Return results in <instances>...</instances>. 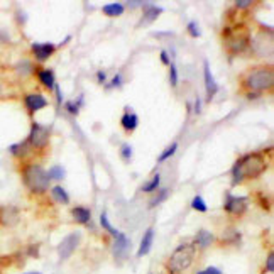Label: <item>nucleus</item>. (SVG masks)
Wrapping results in <instances>:
<instances>
[{
    "instance_id": "obj_5",
    "label": "nucleus",
    "mask_w": 274,
    "mask_h": 274,
    "mask_svg": "<svg viewBox=\"0 0 274 274\" xmlns=\"http://www.w3.org/2000/svg\"><path fill=\"white\" fill-rule=\"evenodd\" d=\"M235 166H237V170L244 179H254L259 178L262 173L268 170V161H266V157L261 152H250V154H246L240 159H237Z\"/></svg>"
},
{
    "instance_id": "obj_20",
    "label": "nucleus",
    "mask_w": 274,
    "mask_h": 274,
    "mask_svg": "<svg viewBox=\"0 0 274 274\" xmlns=\"http://www.w3.org/2000/svg\"><path fill=\"white\" fill-rule=\"evenodd\" d=\"M163 14V7H157L154 3H144V14H142V21L152 22Z\"/></svg>"
},
{
    "instance_id": "obj_36",
    "label": "nucleus",
    "mask_w": 274,
    "mask_h": 274,
    "mask_svg": "<svg viewBox=\"0 0 274 274\" xmlns=\"http://www.w3.org/2000/svg\"><path fill=\"white\" fill-rule=\"evenodd\" d=\"M119 86H122V75L117 73L114 76V80L110 81V83L107 85V88H119Z\"/></svg>"
},
{
    "instance_id": "obj_44",
    "label": "nucleus",
    "mask_w": 274,
    "mask_h": 274,
    "mask_svg": "<svg viewBox=\"0 0 274 274\" xmlns=\"http://www.w3.org/2000/svg\"><path fill=\"white\" fill-rule=\"evenodd\" d=\"M127 5L132 7V9H136V7H139V5L144 7V2H129V3H127Z\"/></svg>"
},
{
    "instance_id": "obj_39",
    "label": "nucleus",
    "mask_w": 274,
    "mask_h": 274,
    "mask_svg": "<svg viewBox=\"0 0 274 274\" xmlns=\"http://www.w3.org/2000/svg\"><path fill=\"white\" fill-rule=\"evenodd\" d=\"M252 5V2H249V0H237L235 2V7L237 9H247V7H250Z\"/></svg>"
},
{
    "instance_id": "obj_30",
    "label": "nucleus",
    "mask_w": 274,
    "mask_h": 274,
    "mask_svg": "<svg viewBox=\"0 0 274 274\" xmlns=\"http://www.w3.org/2000/svg\"><path fill=\"white\" fill-rule=\"evenodd\" d=\"M81 100H83V97H80L78 103L76 102H65V110L71 115H78V112H80V105L83 103Z\"/></svg>"
},
{
    "instance_id": "obj_15",
    "label": "nucleus",
    "mask_w": 274,
    "mask_h": 274,
    "mask_svg": "<svg viewBox=\"0 0 274 274\" xmlns=\"http://www.w3.org/2000/svg\"><path fill=\"white\" fill-rule=\"evenodd\" d=\"M31 146L27 144V141H21V142H16V144L9 146V152L12 154L16 159H25L29 154H31Z\"/></svg>"
},
{
    "instance_id": "obj_38",
    "label": "nucleus",
    "mask_w": 274,
    "mask_h": 274,
    "mask_svg": "<svg viewBox=\"0 0 274 274\" xmlns=\"http://www.w3.org/2000/svg\"><path fill=\"white\" fill-rule=\"evenodd\" d=\"M27 256L39 257V246H29L27 247Z\"/></svg>"
},
{
    "instance_id": "obj_45",
    "label": "nucleus",
    "mask_w": 274,
    "mask_h": 274,
    "mask_svg": "<svg viewBox=\"0 0 274 274\" xmlns=\"http://www.w3.org/2000/svg\"><path fill=\"white\" fill-rule=\"evenodd\" d=\"M25 274H41V273H25Z\"/></svg>"
},
{
    "instance_id": "obj_1",
    "label": "nucleus",
    "mask_w": 274,
    "mask_h": 274,
    "mask_svg": "<svg viewBox=\"0 0 274 274\" xmlns=\"http://www.w3.org/2000/svg\"><path fill=\"white\" fill-rule=\"evenodd\" d=\"M274 85V70L273 65H256L249 68L240 78V86L247 93H261L271 90Z\"/></svg>"
},
{
    "instance_id": "obj_7",
    "label": "nucleus",
    "mask_w": 274,
    "mask_h": 274,
    "mask_svg": "<svg viewBox=\"0 0 274 274\" xmlns=\"http://www.w3.org/2000/svg\"><path fill=\"white\" fill-rule=\"evenodd\" d=\"M247 208H249V198L247 197H235V195H230V193L225 195L224 210L227 213L240 217L247 212Z\"/></svg>"
},
{
    "instance_id": "obj_16",
    "label": "nucleus",
    "mask_w": 274,
    "mask_h": 274,
    "mask_svg": "<svg viewBox=\"0 0 274 274\" xmlns=\"http://www.w3.org/2000/svg\"><path fill=\"white\" fill-rule=\"evenodd\" d=\"M120 125H122V129L125 130V132H134L139 125V117L134 112L125 110V114L120 119Z\"/></svg>"
},
{
    "instance_id": "obj_29",
    "label": "nucleus",
    "mask_w": 274,
    "mask_h": 274,
    "mask_svg": "<svg viewBox=\"0 0 274 274\" xmlns=\"http://www.w3.org/2000/svg\"><path fill=\"white\" fill-rule=\"evenodd\" d=\"M16 70L21 76H27V75H31V71H32V65L27 61V59H22L21 63H17Z\"/></svg>"
},
{
    "instance_id": "obj_37",
    "label": "nucleus",
    "mask_w": 274,
    "mask_h": 274,
    "mask_svg": "<svg viewBox=\"0 0 274 274\" xmlns=\"http://www.w3.org/2000/svg\"><path fill=\"white\" fill-rule=\"evenodd\" d=\"M197 274H224V273L220 271L219 268H215V266H210V268H205V269H201V271H198Z\"/></svg>"
},
{
    "instance_id": "obj_25",
    "label": "nucleus",
    "mask_w": 274,
    "mask_h": 274,
    "mask_svg": "<svg viewBox=\"0 0 274 274\" xmlns=\"http://www.w3.org/2000/svg\"><path fill=\"white\" fill-rule=\"evenodd\" d=\"M176 151H178V142H173L171 146H168V148L164 149L163 152H161V156L157 157V163H164V161L170 159L171 156H174Z\"/></svg>"
},
{
    "instance_id": "obj_4",
    "label": "nucleus",
    "mask_w": 274,
    "mask_h": 274,
    "mask_svg": "<svg viewBox=\"0 0 274 274\" xmlns=\"http://www.w3.org/2000/svg\"><path fill=\"white\" fill-rule=\"evenodd\" d=\"M225 48L232 54H240L250 46V36L244 25H228L222 31Z\"/></svg>"
},
{
    "instance_id": "obj_9",
    "label": "nucleus",
    "mask_w": 274,
    "mask_h": 274,
    "mask_svg": "<svg viewBox=\"0 0 274 274\" xmlns=\"http://www.w3.org/2000/svg\"><path fill=\"white\" fill-rule=\"evenodd\" d=\"M130 244L132 242L129 240V237H127L125 234H122V232H119V235L114 240V247H112V249H114V256L119 262L125 261L127 256H129Z\"/></svg>"
},
{
    "instance_id": "obj_24",
    "label": "nucleus",
    "mask_w": 274,
    "mask_h": 274,
    "mask_svg": "<svg viewBox=\"0 0 274 274\" xmlns=\"http://www.w3.org/2000/svg\"><path fill=\"white\" fill-rule=\"evenodd\" d=\"M237 240H240V234L235 230V228H228V230L224 232L220 242L222 244H234V242H237Z\"/></svg>"
},
{
    "instance_id": "obj_14",
    "label": "nucleus",
    "mask_w": 274,
    "mask_h": 274,
    "mask_svg": "<svg viewBox=\"0 0 274 274\" xmlns=\"http://www.w3.org/2000/svg\"><path fill=\"white\" fill-rule=\"evenodd\" d=\"M154 228L149 227L148 230L144 232V237H142L141 240V246H139V250H137V256L139 257H144L148 256L149 252H151L152 249V242H154Z\"/></svg>"
},
{
    "instance_id": "obj_33",
    "label": "nucleus",
    "mask_w": 274,
    "mask_h": 274,
    "mask_svg": "<svg viewBox=\"0 0 274 274\" xmlns=\"http://www.w3.org/2000/svg\"><path fill=\"white\" fill-rule=\"evenodd\" d=\"M186 29H188V32L193 37H200L201 36V32H200V27H198V24L195 21H190L188 22V25H186Z\"/></svg>"
},
{
    "instance_id": "obj_19",
    "label": "nucleus",
    "mask_w": 274,
    "mask_h": 274,
    "mask_svg": "<svg viewBox=\"0 0 274 274\" xmlns=\"http://www.w3.org/2000/svg\"><path fill=\"white\" fill-rule=\"evenodd\" d=\"M71 215L76 220V224H80V225H86L90 222V219H92V212H90V208H86V206H75V208L71 210Z\"/></svg>"
},
{
    "instance_id": "obj_43",
    "label": "nucleus",
    "mask_w": 274,
    "mask_h": 274,
    "mask_svg": "<svg viewBox=\"0 0 274 274\" xmlns=\"http://www.w3.org/2000/svg\"><path fill=\"white\" fill-rule=\"evenodd\" d=\"M200 112H201V100L197 99V100H195V114L198 115Z\"/></svg>"
},
{
    "instance_id": "obj_28",
    "label": "nucleus",
    "mask_w": 274,
    "mask_h": 274,
    "mask_svg": "<svg viewBox=\"0 0 274 274\" xmlns=\"http://www.w3.org/2000/svg\"><path fill=\"white\" fill-rule=\"evenodd\" d=\"M191 208L197 210V212L200 213H205L206 210H208V206H206L203 197H200V195H197V197L193 198V201H191Z\"/></svg>"
},
{
    "instance_id": "obj_17",
    "label": "nucleus",
    "mask_w": 274,
    "mask_h": 274,
    "mask_svg": "<svg viewBox=\"0 0 274 274\" xmlns=\"http://www.w3.org/2000/svg\"><path fill=\"white\" fill-rule=\"evenodd\" d=\"M37 80L41 81V85H44L48 90H54L56 86V78L52 70H36Z\"/></svg>"
},
{
    "instance_id": "obj_3",
    "label": "nucleus",
    "mask_w": 274,
    "mask_h": 274,
    "mask_svg": "<svg viewBox=\"0 0 274 274\" xmlns=\"http://www.w3.org/2000/svg\"><path fill=\"white\" fill-rule=\"evenodd\" d=\"M195 246L193 244H181L174 249V252L168 257L166 261V271L170 274H179L190 268L195 261Z\"/></svg>"
},
{
    "instance_id": "obj_11",
    "label": "nucleus",
    "mask_w": 274,
    "mask_h": 274,
    "mask_svg": "<svg viewBox=\"0 0 274 274\" xmlns=\"http://www.w3.org/2000/svg\"><path fill=\"white\" fill-rule=\"evenodd\" d=\"M56 50H58V46L51 43H32L31 44V51H32V54H34L37 63H44L50 56L54 54Z\"/></svg>"
},
{
    "instance_id": "obj_41",
    "label": "nucleus",
    "mask_w": 274,
    "mask_h": 274,
    "mask_svg": "<svg viewBox=\"0 0 274 274\" xmlns=\"http://www.w3.org/2000/svg\"><path fill=\"white\" fill-rule=\"evenodd\" d=\"M54 92H56V99H58V105H63V93H61V88H59V85L54 86Z\"/></svg>"
},
{
    "instance_id": "obj_31",
    "label": "nucleus",
    "mask_w": 274,
    "mask_h": 274,
    "mask_svg": "<svg viewBox=\"0 0 274 274\" xmlns=\"http://www.w3.org/2000/svg\"><path fill=\"white\" fill-rule=\"evenodd\" d=\"M168 195H170V190H168V188L161 190L159 193L156 195V198H152V200H151V206H156V205L163 203V201H164V200H166V198H168Z\"/></svg>"
},
{
    "instance_id": "obj_26",
    "label": "nucleus",
    "mask_w": 274,
    "mask_h": 274,
    "mask_svg": "<svg viewBox=\"0 0 274 274\" xmlns=\"http://www.w3.org/2000/svg\"><path fill=\"white\" fill-rule=\"evenodd\" d=\"M159 183H161V174L159 173H156L154 176H152V179L148 183V185L142 186V191L144 193H152V191H156L157 188H159Z\"/></svg>"
},
{
    "instance_id": "obj_10",
    "label": "nucleus",
    "mask_w": 274,
    "mask_h": 274,
    "mask_svg": "<svg viewBox=\"0 0 274 274\" xmlns=\"http://www.w3.org/2000/svg\"><path fill=\"white\" fill-rule=\"evenodd\" d=\"M24 107L29 112V115H34L36 112L48 107V99L41 93H29L24 97Z\"/></svg>"
},
{
    "instance_id": "obj_22",
    "label": "nucleus",
    "mask_w": 274,
    "mask_h": 274,
    "mask_svg": "<svg viewBox=\"0 0 274 274\" xmlns=\"http://www.w3.org/2000/svg\"><path fill=\"white\" fill-rule=\"evenodd\" d=\"M51 197L54 198L58 203H63V205L70 203V197H68V193H66V190L63 188V186H54V188L51 190Z\"/></svg>"
},
{
    "instance_id": "obj_34",
    "label": "nucleus",
    "mask_w": 274,
    "mask_h": 274,
    "mask_svg": "<svg viewBox=\"0 0 274 274\" xmlns=\"http://www.w3.org/2000/svg\"><path fill=\"white\" fill-rule=\"evenodd\" d=\"M264 273H274V254L269 252L268 254V261H266V266H264Z\"/></svg>"
},
{
    "instance_id": "obj_21",
    "label": "nucleus",
    "mask_w": 274,
    "mask_h": 274,
    "mask_svg": "<svg viewBox=\"0 0 274 274\" xmlns=\"http://www.w3.org/2000/svg\"><path fill=\"white\" fill-rule=\"evenodd\" d=\"M103 14L107 17H119L124 14V10H125V5L120 2H114V3H107V5H103Z\"/></svg>"
},
{
    "instance_id": "obj_13",
    "label": "nucleus",
    "mask_w": 274,
    "mask_h": 274,
    "mask_svg": "<svg viewBox=\"0 0 274 274\" xmlns=\"http://www.w3.org/2000/svg\"><path fill=\"white\" fill-rule=\"evenodd\" d=\"M203 76H205L206 100H208V102H212V99L217 95V92H219V85H217L215 78H213V75H212V70H210L208 61H205V63H203Z\"/></svg>"
},
{
    "instance_id": "obj_12",
    "label": "nucleus",
    "mask_w": 274,
    "mask_h": 274,
    "mask_svg": "<svg viewBox=\"0 0 274 274\" xmlns=\"http://www.w3.org/2000/svg\"><path fill=\"white\" fill-rule=\"evenodd\" d=\"M21 222V212L16 206H2L0 208V225L3 227H16Z\"/></svg>"
},
{
    "instance_id": "obj_40",
    "label": "nucleus",
    "mask_w": 274,
    "mask_h": 274,
    "mask_svg": "<svg viewBox=\"0 0 274 274\" xmlns=\"http://www.w3.org/2000/svg\"><path fill=\"white\" fill-rule=\"evenodd\" d=\"M159 56H161V61H163V65H166V66L171 65V59H170V56H168L166 51H161Z\"/></svg>"
},
{
    "instance_id": "obj_8",
    "label": "nucleus",
    "mask_w": 274,
    "mask_h": 274,
    "mask_svg": "<svg viewBox=\"0 0 274 274\" xmlns=\"http://www.w3.org/2000/svg\"><path fill=\"white\" fill-rule=\"evenodd\" d=\"M81 242V234L80 232H71L70 235H66L65 239L59 242L58 246V256L59 259H68L73 256V252L78 249Z\"/></svg>"
},
{
    "instance_id": "obj_35",
    "label": "nucleus",
    "mask_w": 274,
    "mask_h": 274,
    "mask_svg": "<svg viewBox=\"0 0 274 274\" xmlns=\"http://www.w3.org/2000/svg\"><path fill=\"white\" fill-rule=\"evenodd\" d=\"M120 154L125 161H129L130 157H132V148H130L129 144H122V148H120Z\"/></svg>"
},
{
    "instance_id": "obj_27",
    "label": "nucleus",
    "mask_w": 274,
    "mask_h": 274,
    "mask_svg": "<svg viewBox=\"0 0 274 274\" xmlns=\"http://www.w3.org/2000/svg\"><path fill=\"white\" fill-rule=\"evenodd\" d=\"M48 173V178H50V181L51 179H54V181H61L63 178H65V170H63L61 166H54V168H51L50 171H46Z\"/></svg>"
},
{
    "instance_id": "obj_32",
    "label": "nucleus",
    "mask_w": 274,
    "mask_h": 274,
    "mask_svg": "<svg viewBox=\"0 0 274 274\" xmlns=\"http://www.w3.org/2000/svg\"><path fill=\"white\" fill-rule=\"evenodd\" d=\"M170 83H171V86L178 85V68H176L174 63H171L170 65Z\"/></svg>"
},
{
    "instance_id": "obj_18",
    "label": "nucleus",
    "mask_w": 274,
    "mask_h": 274,
    "mask_svg": "<svg viewBox=\"0 0 274 274\" xmlns=\"http://www.w3.org/2000/svg\"><path fill=\"white\" fill-rule=\"evenodd\" d=\"M195 242L198 244V247H200V249H208V247L212 246L213 242H215V235H213L212 232L201 228V230H198L197 237H195Z\"/></svg>"
},
{
    "instance_id": "obj_2",
    "label": "nucleus",
    "mask_w": 274,
    "mask_h": 274,
    "mask_svg": "<svg viewBox=\"0 0 274 274\" xmlns=\"http://www.w3.org/2000/svg\"><path fill=\"white\" fill-rule=\"evenodd\" d=\"M22 181H24L25 188L34 195H43L50 190V178L48 173L44 171L43 166L34 163H27L21 168Z\"/></svg>"
},
{
    "instance_id": "obj_6",
    "label": "nucleus",
    "mask_w": 274,
    "mask_h": 274,
    "mask_svg": "<svg viewBox=\"0 0 274 274\" xmlns=\"http://www.w3.org/2000/svg\"><path fill=\"white\" fill-rule=\"evenodd\" d=\"M27 144L31 146L32 151H44V149L50 146L51 141V130L48 127L41 125L37 122H32L31 125V132L27 136Z\"/></svg>"
},
{
    "instance_id": "obj_42",
    "label": "nucleus",
    "mask_w": 274,
    "mask_h": 274,
    "mask_svg": "<svg viewBox=\"0 0 274 274\" xmlns=\"http://www.w3.org/2000/svg\"><path fill=\"white\" fill-rule=\"evenodd\" d=\"M97 80H99V83H105V81H107V73L100 70L99 73H97Z\"/></svg>"
},
{
    "instance_id": "obj_23",
    "label": "nucleus",
    "mask_w": 274,
    "mask_h": 274,
    "mask_svg": "<svg viewBox=\"0 0 274 274\" xmlns=\"http://www.w3.org/2000/svg\"><path fill=\"white\" fill-rule=\"evenodd\" d=\"M100 225H102V228H103V230L107 232V234H110V235H112V237H114V239H115V237H117V235H119V230H117V228H114V227H112V224L108 222L107 212H103L102 215H100Z\"/></svg>"
}]
</instances>
